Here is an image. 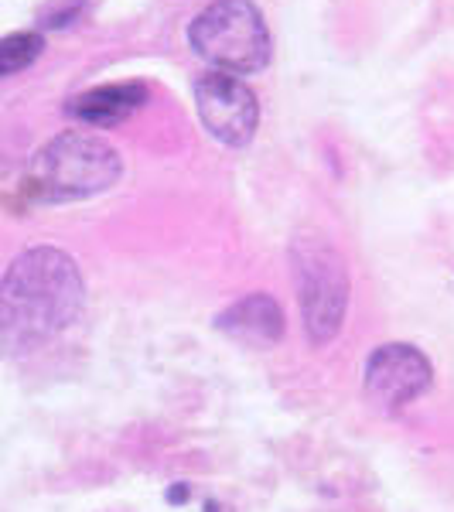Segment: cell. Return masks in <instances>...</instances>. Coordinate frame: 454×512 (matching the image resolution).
Returning a JSON list of instances; mask_svg holds the SVG:
<instances>
[{
  "label": "cell",
  "instance_id": "1",
  "mask_svg": "<svg viewBox=\"0 0 454 512\" xmlns=\"http://www.w3.org/2000/svg\"><path fill=\"white\" fill-rule=\"evenodd\" d=\"M82 311V277L72 256L52 246L21 253L0 280V345L35 349Z\"/></svg>",
  "mask_w": 454,
  "mask_h": 512
},
{
  "label": "cell",
  "instance_id": "2",
  "mask_svg": "<svg viewBox=\"0 0 454 512\" xmlns=\"http://www.w3.org/2000/svg\"><path fill=\"white\" fill-rule=\"evenodd\" d=\"M120 175L123 161L110 140L86 130H65L31 158L24 185L38 202H79L110 192Z\"/></svg>",
  "mask_w": 454,
  "mask_h": 512
},
{
  "label": "cell",
  "instance_id": "3",
  "mask_svg": "<svg viewBox=\"0 0 454 512\" xmlns=\"http://www.w3.org/2000/svg\"><path fill=\"white\" fill-rule=\"evenodd\" d=\"M188 41L195 55L229 76H250L267 69L274 55L267 18L253 0H212L195 14Z\"/></svg>",
  "mask_w": 454,
  "mask_h": 512
},
{
  "label": "cell",
  "instance_id": "4",
  "mask_svg": "<svg viewBox=\"0 0 454 512\" xmlns=\"http://www.w3.org/2000/svg\"><path fill=\"white\" fill-rule=\"evenodd\" d=\"M291 270L308 342L328 345L342 332L349 311V263L328 239L297 236L291 243Z\"/></svg>",
  "mask_w": 454,
  "mask_h": 512
},
{
  "label": "cell",
  "instance_id": "5",
  "mask_svg": "<svg viewBox=\"0 0 454 512\" xmlns=\"http://www.w3.org/2000/svg\"><path fill=\"white\" fill-rule=\"evenodd\" d=\"M195 106L205 130L226 147L250 144L260 123V103L253 89L229 72H205L195 82Z\"/></svg>",
  "mask_w": 454,
  "mask_h": 512
},
{
  "label": "cell",
  "instance_id": "6",
  "mask_svg": "<svg viewBox=\"0 0 454 512\" xmlns=\"http://www.w3.org/2000/svg\"><path fill=\"white\" fill-rule=\"evenodd\" d=\"M431 376V362L414 345H383L366 362V393L383 410H400L427 393Z\"/></svg>",
  "mask_w": 454,
  "mask_h": 512
},
{
  "label": "cell",
  "instance_id": "7",
  "mask_svg": "<svg viewBox=\"0 0 454 512\" xmlns=\"http://www.w3.org/2000/svg\"><path fill=\"white\" fill-rule=\"evenodd\" d=\"M147 103V86L137 79L130 82H106V86H96V89H86L79 93L76 99H69V117L86 123V127H117L137 113L140 106Z\"/></svg>",
  "mask_w": 454,
  "mask_h": 512
},
{
  "label": "cell",
  "instance_id": "8",
  "mask_svg": "<svg viewBox=\"0 0 454 512\" xmlns=\"http://www.w3.org/2000/svg\"><path fill=\"white\" fill-rule=\"evenodd\" d=\"M219 332L253 349H270L284 338V311L270 294H250L219 315Z\"/></svg>",
  "mask_w": 454,
  "mask_h": 512
},
{
  "label": "cell",
  "instance_id": "9",
  "mask_svg": "<svg viewBox=\"0 0 454 512\" xmlns=\"http://www.w3.org/2000/svg\"><path fill=\"white\" fill-rule=\"evenodd\" d=\"M41 52H45V38L38 31H14V35L0 38V79L18 76V72L31 69Z\"/></svg>",
  "mask_w": 454,
  "mask_h": 512
},
{
  "label": "cell",
  "instance_id": "10",
  "mask_svg": "<svg viewBox=\"0 0 454 512\" xmlns=\"http://www.w3.org/2000/svg\"><path fill=\"white\" fill-rule=\"evenodd\" d=\"M168 499H171V502H178V499L185 502V499H188V489H185V485H181V489H171V495H168Z\"/></svg>",
  "mask_w": 454,
  "mask_h": 512
}]
</instances>
